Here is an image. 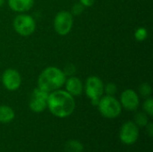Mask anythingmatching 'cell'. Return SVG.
Listing matches in <instances>:
<instances>
[{
	"mask_svg": "<svg viewBox=\"0 0 153 152\" xmlns=\"http://www.w3.org/2000/svg\"><path fill=\"white\" fill-rule=\"evenodd\" d=\"M74 97L65 90H56L48 94L47 108L50 113L59 118L70 116L75 109Z\"/></svg>",
	"mask_w": 153,
	"mask_h": 152,
	"instance_id": "6da1fadb",
	"label": "cell"
},
{
	"mask_svg": "<svg viewBox=\"0 0 153 152\" xmlns=\"http://www.w3.org/2000/svg\"><path fill=\"white\" fill-rule=\"evenodd\" d=\"M66 76L63 70L56 66H48L41 71L38 77V87L50 93L61 89L65 82Z\"/></svg>",
	"mask_w": 153,
	"mask_h": 152,
	"instance_id": "7a4b0ae2",
	"label": "cell"
},
{
	"mask_svg": "<svg viewBox=\"0 0 153 152\" xmlns=\"http://www.w3.org/2000/svg\"><path fill=\"white\" fill-rule=\"evenodd\" d=\"M97 107L100 115L108 119L117 118L122 113V106L115 96L103 95Z\"/></svg>",
	"mask_w": 153,
	"mask_h": 152,
	"instance_id": "3957f363",
	"label": "cell"
},
{
	"mask_svg": "<svg viewBox=\"0 0 153 152\" xmlns=\"http://www.w3.org/2000/svg\"><path fill=\"white\" fill-rule=\"evenodd\" d=\"M83 90L86 97L90 99L91 103L93 106H97L99 100L104 94V83L102 80L96 75L89 76L83 84Z\"/></svg>",
	"mask_w": 153,
	"mask_h": 152,
	"instance_id": "277c9868",
	"label": "cell"
},
{
	"mask_svg": "<svg viewBox=\"0 0 153 152\" xmlns=\"http://www.w3.org/2000/svg\"><path fill=\"white\" fill-rule=\"evenodd\" d=\"M14 31L22 37H29L34 33L36 30L35 19L25 13L17 14L13 21Z\"/></svg>",
	"mask_w": 153,
	"mask_h": 152,
	"instance_id": "5b68a950",
	"label": "cell"
},
{
	"mask_svg": "<svg viewBox=\"0 0 153 152\" xmlns=\"http://www.w3.org/2000/svg\"><path fill=\"white\" fill-rule=\"evenodd\" d=\"M74 26V16L69 11H60L54 18L53 27L55 31L60 36H66L70 33Z\"/></svg>",
	"mask_w": 153,
	"mask_h": 152,
	"instance_id": "8992f818",
	"label": "cell"
},
{
	"mask_svg": "<svg viewBox=\"0 0 153 152\" xmlns=\"http://www.w3.org/2000/svg\"><path fill=\"white\" fill-rule=\"evenodd\" d=\"M119 138L126 145L134 144L139 138V127L133 121L126 122L120 128Z\"/></svg>",
	"mask_w": 153,
	"mask_h": 152,
	"instance_id": "52a82bcc",
	"label": "cell"
},
{
	"mask_svg": "<svg viewBox=\"0 0 153 152\" xmlns=\"http://www.w3.org/2000/svg\"><path fill=\"white\" fill-rule=\"evenodd\" d=\"M48 92L39 89L35 88L31 93L30 99L29 101V108L34 113H41L47 108V101L48 98Z\"/></svg>",
	"mask_w": 153,
	"mask_h": 152,
	"instance_id": "ba28073f",
	"label": "cell"
},
{
	"mask_svg": "<svg viewBox=\"0 0 153 152\" xmlns=\"http://www.w3.org/2000/svg\"><path fill=\"white\" fill-rule=\"evenodd\" d=\"M1 81L3 86L9 91L17 90L22 84V76L20 73L13 69L8 68L4 71L1 76Z\"/></svg>",
	"mask_w": 153,
	"mask_h": 152,
	"instance_id": "9c48e42d",
	"label": "cell"
},
{
	"mask_svg": "<svg viewBox=\"0 0 153 152\" xmlns=\"http://www.w3.org/2000/svg\"><path fill=\"white\" fill-rule=\"evenodd\" d=\"M119 102L122 108L127 111H135L140 106L139 94L132 89H127L121 93Z\"/></svg>",
	"mask_w": 153,
	"mask_h": 152,
	"instance_id": "30bf717a",
	"label": "cell"
},
{
	"mask_svg": "<svg viewBox=\"0 0 153 152\" xmlns=\"http://www.w3.org/2000/svg\"><path fill=\"white\" fill-rule=\"evenodd\" d=\"M64 86L65 90L74 97L80 96L83 91V83L82 80L75 75H72L66 78Z\"/></svg>",
	"mask_w": 153,
	"mask_h": 152,
	"instance_id": "8fae6325",
	"label": "cell"
},
{
	"mask_svg": "<svg viewBox=\"0 0 153 152\" xmlns=\"http://www.w3.org/2000/svg\"><path fill=\"white\" fill-rule=\"evenodd\" d=\"M7 4L12 11L18 13H22L32 8L34 0H7Z\"/></svg>",
	"mask_w": 153,
	"mask_h": 152,
	"instance_id": "7c38bea8",
	"label": "cell"
},
{
	"mask_svg": "<svg viewBox=\"0 0 153 152\" xmlns=\"http://www.w3.org/2000/svg\"><path fill=\"white\" fill-rule=\"evenodd\" d=\"M15 117L14 110L7 105H0V123L8 124Z\"/></svg>",
	"mask_w": 153,
	"mask_h": 152,
	"instance_id": "4fadbf2b",
	"label": "cell"
},
{
	"mask_svg": "<svg viewBox=\"0 0 153 152\" xmlns=\"http://www.w3.org/2000/svg\"><path fill=\"white\" fill-rule=\"evenodd\" d=\"M65 150L66 152H82L83 144L77 140H70L65 143Z\"/></svg>",
	"mask_w": 153,
	"mask_h": 152,
	"instance_id": "5bb4252c",
	"label": "cell"
},
{
	"mask_svg": "<svg viewBox=\"0 0 153 152\" xmlns=\"http://www.w3.org/2000/svg\"><path fill=\"white\" fill-rule=\"evenodd\" d=\"M149 123V116L145 112H137L134 115V124L138 127H145Z\"/></svg>",
	"mask_w": 153,
	"mask_h": 152,
	"instance_id": "9a60e30c",
	"label": "cell"
},
{
	"mask_svg": "<svg viewBox=\"0 0 153 152\" xmlns=\"http://www.w3.org/2000/svg\"><path fill=\"white\" fill-rule=\"evenodd\" d=\"M138 92L143 98H149L152 96V89L150 83L148 82H143L139 85L138 87Z\"/></svg>",
	"mask_w": 153,
	"mask_h": 152,
	"instance_id": "2e32d148",
	"label": "cell"
},
{
	"mask_svg": "<svg viewBox=\"0 0 153 152\" xmlns=\"http://www.w3.org/2000/svg\"><path fill=\"white\" fill-rule=\"evenodd\" d=\"M148 30L145 27H139L134 31V39L139 42L144 41L148 38Z\"/></svg>",
	"mask_w": 153,
	"mask_h": 152,
	"instance_id": "e0dca14e",
	"label": "cell"
},
{
	"mask_svg": "<svg viewBox=\"0 0 153 152\" xmlns=\"http://www.w3.org/2000/svg\"><path fill=\"white\" fill-rule=\"evenodd\" d=\"M143 112H145L149 116H153V99L152 97L146 98L143 104Z\"/></svg>",
	"mask_w": 153,
	"mask_h": 152,
	"instance_id": "ac0fdd59",
	"label": "cell"
},
{
	"mask_svg": "<svg viewBox=\"0 0 153 152\" xmlns=\"http://www.w3.org/2000/svg\"><path fill=\"white\" fill-rule=\"evenodd\" d=\"M117 92V86L114 82H108L104 85V93L109 96H115Z\"/></svg>",
	"mask_w": 153,
	"mask_h": 152,
	"instance_id": "d6986e66",
	"label": "cell"
},
{
	"mask_svg": "<svg viewBox=\"0 0 153 152\" xmlns=\"http://www.w3.org/2000/svg\"><path fill=\"white\" fill-rule=\"evenodd\" d=\"M84 10H85V7L79 2V3H76V4H73L70 13H72V15H73L74 17H75V16L81 15V14L84 12Z\"/></svg>",
	"mask_w": 153,
	"mask_h": 152,
	"instance_id": "ffe728a7",
	"label": "cell"
},
{
	"mask_svg": "<svg viewBox=\"0 0 153 152\" xmlns=\"http://www.w3.org/2000/svg\"><path fill=\"white\" fill-rule=\"evenodd\" d=\"M62 70H63L64 73L65 74V76H66V77H67V76L69 77V76L74 75V73H75V72H76V67H75V65H73V64H68V65H66L65 66V68L62 69Z\"/></svg>",
	"mask_w": 153,
	"mask_h": 152,
	"instance_id": "44dd1931",
	"label": "cell"
},
{
	"mask_svg": "<svg viewBox=\"0 0 153 152\" xmlns=\"http://www.w3.org/2000/svg\"><path fill=\"white\" fill-rule=\"evenodd\" d=\"M96 0H79V2L86 8V7H91L95 4Z\"/></svg>",
	"mask_w": 153,
	"mask_h": 152,
	"instance_id": "7402d4cb",
	"label": "cell"
},
{
	"mask_svg": "<svg viewBox=\"0 0 153 152\" xmlns=\"http://www.w3.org/2000/svg\"><path fill=\"white\" fill-rule=\"evenodd\" d=\"M145 127H146V132H147L148 135H149L151 138H152L153 137V124L152 123V122H149V123H148V125H147Z\"/></svg>",
	"mask_w": 153,
	"mask_h": 152,
	"instance_id": "603a6c76",
	"label": "cell"
},
{
	"mask_svg": "<svg viewBox=\"0 0 153 152\" xmlns=\"http://www.w3.org/2000/svg\"><path fill=\"white\" fill-rule=\"evenodd\" d=\"M4 2H5V0H0V7L4 5Z\"/></svg>",
	"mask_w": 153,
	"mask_h": 152,
	"instance_id": "cb8c5ba5",
	"label": "cell"
}]
</instances>
